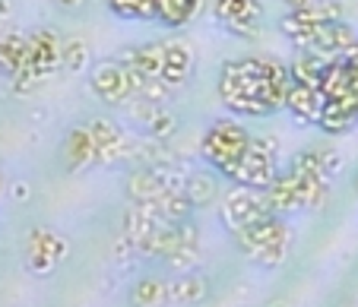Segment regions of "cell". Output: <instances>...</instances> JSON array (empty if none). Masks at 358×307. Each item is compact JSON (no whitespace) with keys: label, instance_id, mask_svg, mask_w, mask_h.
<instances>
[{"label":"cell","instance_id":"cell-1","mask_svg":"<svg viewBox=\"0 0 358 307\" xmlns=\"http://www.w3.org/2000/svg\"><path fill=\"white\" fill-rule=\"evenodd\" d=\"M285 241H289V232L279 218H264V222H254L244 232H238V244L257 260L260 267H276L279 260L285 257Z\"/></svg>","mask_w":358,"mask_h":307},{"label":"cell","instance_id":"cell-2","mask_svg":"<svg viewBox=\"0 0 358 307\" xmlns=\"http://www.w3.org/2000/svg\"><path fill=\"white\" fill-rule=\"evenodd\" d=\"M248 146H250V137L238 123L219 121L216 127H210L206 140H203V156H206L210 165H216L219 171H225L229 165H235L248 152Z\"/></svg>","mask_w":358,"mask_h":307},{"label":"cell","instance_id":"cell-3","mask_svg":"<svg viewBox=\"0 0 358 307\" xmlns=\"http://www.w3.org/2000/svg\"><path fill=\"white\" fill-rule=\"evenodd\" d=\"M273 212H276V209H273L270 197L257 193V187H244V184H238V190L231 193V197L225 200V206H222L225 225H229L235 234L244 232L248 225H254V222L270 218Z\"/></svg>","mask_w":358,"mask_h":307},{"label":"cell","instance_id":"cell-4","mask_svg":"<svg viewBox=\"0 0 358 307\" xmlns=\"http://www.w3.org/2000/svg\"><path fill=\"white\" fill-rule=\"evenodd\" d=\"M216 16L238 35H254L264 16L257 0H216Z\"/></svg>","mask_w":358,"mask_h":307},{"label":"cell","instance_id":"cell-5","mask_svg":"<svg viewBox=\"0 0 358 307\" xmlns=\"http://www.w3.org/2000/svg\"><path fill=\"white\" fill-rule=\"evenodd\" d=\"M324 92L320 86H308V82H295L292 80L289 98H285V108L292 111L295 117H304V121H320V111H324Z\"/></svg>","mask_w":358,"mask_h":307},{"label":"cell","instance_id":"cell-6","mask_svg":"<svg viewBox=\"0 0 358 307\" xmlns=\"http://www.w3.org/2000/svg\"><path fill=\"white\" fill-rule=\"evenodd\" d=\"M92 89L99 92L105 102H111V105L130 98L127 73H124V67H111V63H105V67H99L92 73Z\"/></svg>","mask_w":358,"mask_h":307},{"label":"cell","instance_id":"cell-7","mask_svg":"<svg viewBox=\"0 0 358 307\" xmlns=\"http://www.w3.org/2000/svg\"><path fill=\"white\" fill-rule=\"evenodd\" d=\"M89 133H92V140H95L99 158H105V162H115L117 156H124V152H127V149H124V133L111 121H92Z\"/></svg>","mask_w":358,"mask_h":307},{"label":"cell","instance_id":"cell-8","mask_svg":"<svg viewBox=\"0 0 358 307\" xmlns=\"http://www.w3.org/2000/svg\"><path fill=\"white\" fill-rule=\"evenodd\" d=\"M190 51L184 48V45H165V67H162V76L159 80H165L171 86V82H184L190 73Z\"/></svg>","mask_w":358,"mask_h":307},{"label":"cell","instance_id":"cell-9","mask_svg":"<svg viewBox=\"0 0 358 307\" xmlns=\"http://www.w3.org/2000/svg\"><path fill=\"white\" fill-rule=\"evenodd\" d=\"M203 294H206V282L200 276H178L175 282H169V301L194 304V301H203Z\"/></svg>","mask_w":358,"mask_h":307},{"label":"cell","instance_id":"cell-10","mask_svg":"<svg viewBox=\"0 0 358 307\" xmlns=\"http://www.w3.org/2000/svg\"><path fill=\"white\" fill-rule=\"evenodd\" d=\"M67 156H70V165H76V168L89 165L95 156H99V149H95V140H92V133H89V127H86V130H76V133H70Z\"/></svg>","mask_w":358,"mask_h":307},{"label":"cell","instance_id":"cell-11","mask_svg":"<svg viewBox=\"0 0 358 307\" xmlns=\"http://www.w3.org/2000/svg\"><path fill=\"white\" fill-rule=\"evenodd\" d=\"M196 0H159L156 3V16L165 26H184L194 16Z\"/></svg>","mask_w":358,"mask_h":307},{"label":"cell","instance_id":"cell-12","mask_svg":"<svg viewBox=\"0 0 358 307\" xmlns=\"http://www.w3.org/2000/svg\"><path fill=\"white\" fill-rule=\"evenodd\" d=\"M108 3L124 20H152L159 0H108Z\"/></svg>","mask_w":358,"mask_h":307},{"label":"cell","instance_id":"cell-13","mask_svg":"<svg viewBox=\"0 0 358 307\" xmlns=\"http://www.w3.org/2000/svg\"><path fill=\"white\" fill-rule=\"evenodd\" d=\"M134 301H136L140 307H146V304H162V301H169V282H162V279H143V282H136Z\"/></svg>","mask_w":358,"mask_h":307},{"label":"cell","instance_id":"cell-14","mask_svg":"<svg viewBox=\"0 0 358 307\" xmlns=\"http://www.w3.org/2000/svg\"><path fill=\"white\" fill-rule=\"evenodd\" d=\"M187 200L194 206H206V203H213V200H216V184H213L210 178H203V174H194V178L187 181Z\"/></svg>","mask_w":358,"mask_h":307},{"label":"cell","instance_id":"cell-15","mask_svg":"<svg viewBox=\"0 0 358 307\" xmlns=\"http://www.w3.org/2000/svg\"><path fill=\"white\" fill-rule=\"evenodd\" d=\"M64 63H67L70 70L86 67V48H83L80 41H67V45H64Z\"/></svg>","mask_w":358,"mask_h":307},{"label":"cell","instance_id":"cell-16","mask_svg":"<svg viewBox=\"0 0 358 307\" xmlns=\"http://www.w3.org/2000/svg\"><path fill=\"white\" fill-rule=\"evenodd\" d=\"M149 130H152V137H169L171 130H175V121H171L165 111H156L152 121H149Z\"/></svg>","mask_w":358,"mask_h":307},{"label":"cell","instance_id":"cell-17","mask_svg":"<svg viewBox=\"0 0 358 307\" xmlns=\"http://www.w3.org/2000/svg\"><path fill=\"white\" fill-rule=\"evenodd\" d=\"M289 3H292V7L298 10V7H304V3H311V0H289Z\"/></svg>","mask_w":358,"mask_h":307},{"label":"cell","instance_id":"cell-18","mask_svg":"<svg viewBox=\"0 0 358 307\" xmlns=\"http://www.w3.org/2000/svg\"><path fill=\"white\" fill-rule=\"evenodd\" d=\"M64 7H76V3H80V0H61Z\"/></svg>","mask_w":358,"mask_h":307},{"label":"cell","instance_id":"cell-19","mask_svg":"<svg viewBox=\"0 0 358 307\" xmlns=\"http://www.w3.org/2000/svg\"><path fill=\"white\" fill-rule=\"evenodd\" d=\"M273 307H285V304H273Z\"/></svg>","mask_w":358,"mask_h":307},{"label":"cell","instance_id":"cell-20","mask_svg":"<svg viewBox=\"0 0 358 307\" xmlns=\"http://www.w3.org/2000/svg\"><path fill=\"white\" fill-rule=\"evenodd\" d=\"M355 187H358V184H355Z\"/></svg>","mask_w":358,"mask_h":307}]
</instances>
